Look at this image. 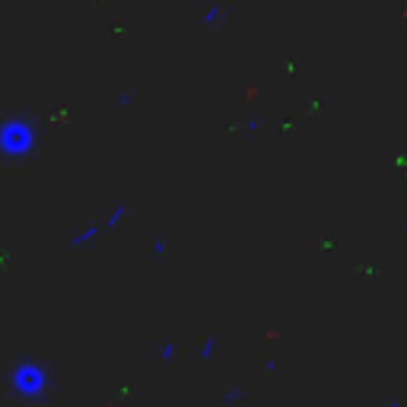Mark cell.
I'll return each instance as SVG.
<instances>
[{
	"label": "cell",
	"instance_id": "6",
	"mask_svg": "<svg viewBox=\"0 0 407 407\" xmlns=\"http://www.w3.org/2000/svg\"><path fill=\"white\" fill-rule=\"evenodd\" d=\"M216 347H220V341H216V334H210L207 341H204V347H201V360H210Z\"/></svg>",
	"mask_w": 407,
	"mask_h": 407
},
{
	"label": "cell",
	"instance_id": "4",
	"mask_svg": "<svg viewBox=\"0 0 407 407\" xmlns=\"http://www.w3.org/2000/svg\"><path fill=\"white\" fill-rule=\"evenodd\" d=\"M223 23H226V10H223V4H210L207 13L201 16V25L204 29H220Z\"/></svg>",
	"mask_w": 407,
	"mask_h": 407
},
{
	"label": "cell",
	"instance_id": "5",
	"mask_svg": "<svg viewBox=\"0 0 407 407\" xmlns=\"http://www.w3.org/2000/svg\"><path fill=\"white\" fill-rule=\"evenodd\" d=\"M124 216H127V204H118V207H114L102 223H105V229H118L121 223H124Z\"/></svg>",
	"mask_w": 407,
	"mask_h": 407
},
{
	"label": "cell",
	"instance_id": "2",
	"mask_svg": "<svg viewBox=\"0 0 407 407\" xmlns=\"http://www.w3.org/2000/svg\"><path fill=\"white\" fill-rule=\"evenodd\" d=\"M10 388L16 394H23V398H45L48 372H45L42 362L23 360V362H16V369H10Z\"/></svg>",
	"mask_w": 407,
	"mask_h": 407
},
{
	"label": "cell",
	"instance_id": "7",
	"mask_svg": "<svg viewBox=\"0 0 407 407\" xmlns=\"http://www.w3.org/2000/svg\"><path fill=\"white\" fill-rule=\"evenodd\" d=\"M159 360H163V362H172V360H175V341H165L163 347H159Z\"/></svg>",
	"mask_w": 407,
	"mask_h": 407
},
{
	"label": "cell",
	"instance_id": "1",
	"mask_svg": "<svg viewBox=\"0 0 407 407\" xmlns=\"http://www.w3.org/2000/svg\"><path fill=\"white\" fill-rule=\"evenodd\" d=\"M35 150V124L25 118H4L0 121V156L4 159H25Z\"/></svg>",
	"mask_w": 407,
	"mask_h": 407
},
{
	"label": "cell",
	"instance_id": "10",
	"mask_svg": "<svg viewBox=\"0 0 407 407\" xmlns=\"http://www.w3.org/2000/svg\"><path fill=\"white\" fill-rule=\"evenodd\" d=\"M404 232H407V220H404Z\"/></svg>",
	"mask_w": 407,
	"mask_h": 407
},
{
	"label": "cell",
	"instance_id": "8",
	"mask_svg": "<svg viewBox=\"0 0 407 407\" xmlns=\"http://www.w3.org/2000/svg\"><path fill=\"white\" fill-rule=\"evenodd\" d=\"M245 398V388H232V391L223 394V404H232V401H242Z\"/></svg>",
	"mask_w": 407,
	"mask_h": 407
},
{
	"label": "cell",
	"instance_id": "9",
	"mask_svg": "<svg viewBox=\"0 0 407 407\" xmlns=\"http://www.w3.org/2000/svg\"><path fill=\"white\" fill-rule=\"evenodd\" d=\"M165 252H169V245H165L163 239H156V242H153V254H156V258H163Z\"/></svg>",
	"mask_w": 407,
	"mask_h": 407
},
{
	"label": "cell",
	"instance_id": "3",
	"mask_svg": "<svg viewBox=\"0 0 407 407\" xmlns=\"http://www.w3.org/2000/svg\"><path fill=\"white\" fill-rule=\"evenodd\" d=\"M99 232H105V223H93V226H86L83 232H73L67 239V245L70 248H80V245H86V242H95L99 239Z\"/></svg>",
	"mask_w": 407,
	"mask_h": 407
}]
</instances>
